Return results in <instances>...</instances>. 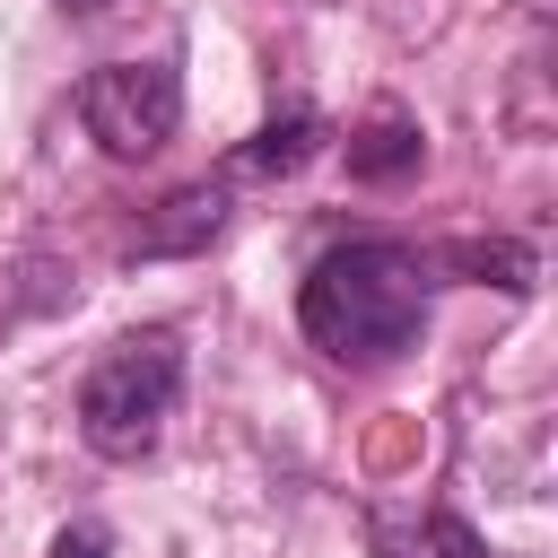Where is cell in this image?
<instances>
[{
	"label": "cell",
	"instance_id": "obj_1",
	"mask_svg": "<svg viewBox=\"0 0 558 558\" xmlns=\"http://www.w3.org/2000/svg\"><path fill=\"white\" fill-rule=\"evenodd\" d=\"M427 288H436V262L392 244V235H366V244H331L305 288H296V331L340 357V366H384L401 349H418L427 331Z\"/></svg>",
	"mask_w": 558,
	"mask_h": 558
},
{
	"label": "cell",
	"instance_id": "obj_2",
	"mask_svg": "<svg viewBox=\"0 0 558 558\" xmlns=\"http://www.w3.org/2000/svg\"><path fill=\"white\" fill-rule=\"evenodd\" d=\"M174 392H183V340H174V331H131V340H113V349L87 366V384H78V436H87V453L140 462V453L166 436Z\"/></svg>",
	"mask_w": 558,
	"mask_h": 558
},
{
	"label": "cell",
	"instance_id": "obj_3",
	"mask_svg": "<svg viewBox=\"0 0 558 558\" xmlns=\"http://www.w3.org/2000/svg\"><path fill=\"white\" fill-rule=\"evenodd\" d=\"M78 122L105 157H157L183 122V70L174 61H105L78 78Z\"/></svg>",
	"mask_w": 558,
	"mask_h": 558
},
{
	"label": "cell",
	"instance_id": "obj_4",
	"mask_svg": "<svg viewBox=\"0 0 558 558\" xmlns=\"http://www.w3.org/2000/svg\"><path fill=\"white\" fill-rule=\"evenodd\" d=\"M218 227H227V174H218V183H183L174 201H157V218H140L131 253H148V262L201 253V244H218Z\"/></svg>",
	"mask_w": 558,
	"mask_h": 558
},
{
	"label": "cell",
	"instance_id": "obj_5",
	"mask_svg": "<svg viewBox=\"0 0 558 558\" xmlns=\"http://www.w3.org/2000/svg\"><path fill=\"white\" fill-rule=\"evenodd\" d=\"M366 541H375V558H488L480 532H471L462 514H418V523L366 514Z\"/></svg>",
	"mask_w": 558,
	"mask_h": 558
},
{
	"label": "cell",
	"instance_id": "obj_6",
	"mask_svg": "<svg viewBox=\"0 0 558 558\" xmlns=\"http://www.w3.org/2000/svg\"><path fill=\"white\" fill-rule=\"evenodd\" d=\"M314 148H323V122H314V113H288V122L253 131V140L227 157V183H279V174H296Z\"/></svg>",
	"mask_w": 558,
	"mask_h": 558
},
{
	"label": "cell",
	"instance_id": "obj_7",
	"mask_svg": "<svg viewBox=\"0 0 558 558\" xmlns=\"http://www.w3.org/2000/svg\"><path fill=\"white\" fill-rule=\"evenodd\" d=\"M418 157H427V140H418V122H401V113H384V122H366V131L349 140V174H357V183L418 174Z\"/></svg>",
	"mask_w": 558,
	"mask_h": 558
},
{
	"label": "cell",
	"instance_id": "obj_8",
	"mask_svg": "<svg viewBox=\"0 0 558 558\" xmlns=\"http://www.w3.org/2000/svg\"><path fill=\"white\" fill-rule=\"evenodd\" d=\"M445 262L453 270H497V288H514V296L532 288V253L523 244H445Z\"/></svg>",
	"mask_w": 558,
	"mask_h": 558
},
{
	"label": "cell",
	"instance_id": "obj_9",
	"mask_svg": "<svg viewBox=\"0 0 558 558\" xmlns=\"http://www.w3.org/2000/svg\"><path fill=\"white\" fill-rule=\"evenodd\" d=\"M52 558H105V532H96V523H70V532L52 541Z\"/></svg>",
	"mask_w": 558,
	"mask_h": 558
},
{
	"label": "cell",
	"instance_id": "obj_10",
	"mask_svg": "<svg viewBox=\"0 0 558 558\" xmlns=\"http://www.w3.org/2000/svg\"><path fill=\"white\" fill-rule=\"evenodd\" d=\"M52 9H70V17H105L113 0H52Z\"/></svg>",
	"mask_w": 558,
	"mask_h": 558
}]
</instances>
